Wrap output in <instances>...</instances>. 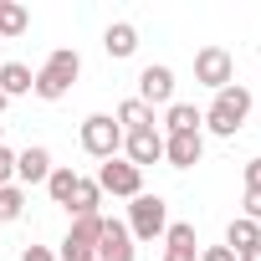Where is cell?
Returning <instances> with one entry per match:
<instances>
[{"mask_svg":"<svg viewBox=\"0 0 261 261\" xmlns=\"http://www.w3.org/2000/svg\"><path fill=\"white\" fill-rule=\"evenodd\" d=\"M77 77H82V57H77V46H57V51L36 67L31 92H36L41 102H62V97L77 87Z\"/></svg>","mask_w":261,"mask_h":261,"instance_id":"obj_1","label":"cell"},{"mask_svg":"<svg viewBox=\"0 0 261 261\" xmlns=\"http://www.w3.org/2000/svg\"><path fill=\"white\" fill-rule=\"evenodd\" d=\"M246 118H251V87L246 82L220 87L210 97V108H205V128H210L215 139H236L241 128H246Z\"/></svg>","mask_w":261,"mask_h":261,"instance_id":"obj_2","label":"cell"},{"mask_svg":"<svg viewBox=\"0 0 261 261\" xmlns=\"http://www.w3.org/2000/svg\"><path fill=\"white\" fill-rule=\"evenodd\" d=\"M128 236H134V246L139 241H164V230H169V200L164 195H134L128 200Z\"/></svg>","mask_w":261,"mask_h":261,"instance_id":"obj_3","label":"cell"},{"mask_svg":"<svg viewBox=\"0 0 261 261\" xmlns=\"http://www.w3.org/2000/svg\"><path fill=\"white\" fill-rule=\"evenodd\" d=\"M77 144H82V154H92V159H118L123 128H118L113 113H87L82 128H77Z\"/></svg>","mask_w":261,"mask_h":261,"instance_id":"obj_4","label":"cell"},{"mask_svg":"<svg viewBox=\"0 0 261 261\" xmlns=\"http://www.w3.org/2000/svg\"><path fill=\"white\" fill-rule=\"evenodd\" d=\"M97 236H102V215H77L57 246V261H97Z\"/></svg>","mask_w":261,"mask_h":261,"instance_id":"obj_5","label":"cell"},{"mask_svg":"<svg viewBox=\"0 0 261 261\" xmlns=\"http://www.w3.org/2000/svg\"><path fill=\"white\" fill-rule=\"evenodd\" d=\"M195 82L210 87V92L230 87V82H236V57H230L225 46H200V51H195Z\"/></svg>","mask_w":261,"mask_h":261,"instance_id":"obj_6","label":"cell"},{"mask_svg":"<svg viewBox=\"0 0 261 261\" xmlns=\"http://www.w3.org/2000/svg\"><path fill=\"white\" fill-rule=\"evenodd\" d=\"M97 190L113 195V200H134V195H144V169H134L128 159H102Z\"/></svg>","mask_w":261,"mask_h":261,"instance_id":"obj_7","label":"cell"},{"mask_svg":"<svg viewBox=\"0 0 261 261\" xmlns=\"http://www.w3.org/2000/svg\"><path fill=\"white\" fill-rule=\"evenodd\" d=\"M139 102H144V108H169V102H174V67L149 62V67L139 72Z\"/></svg>","mask_w":261,"mask_h":261,"instance_id":"obj_8","label":"cell"},{"mask_svg":"<svg viewBox=\"0 0 261 261\" xmlns=\"http://www.w3.org/2000/svg\"><path fill=\"white\" fill-rule=\"evenodd\" d=\"M123 159L134 164V169L164 164V134H159V128H139V134H123Z\"/></svg>","mask_w":261,"mask_h":261,"instance_id":"obj_9","label":"cell"},{"mask_svg":"<svg viewBox=\"0 0 261 261\" xmlns=\"http://www.w3.org/2000/svg\"><path fill=\"white\" fill-rule=\"evenodd\" d=\"M97 261H139V246H134V236H128V225H123V220H108V215H102Z\"/></svg>","mask_w":261,"mask_h":261,"instance_id":"obj_10","label":"cell"},{"mask_svg":"<svg viewBox=\"0 0 261 261\" xmlns=\"http://www.w3.org/2000/svg\"><path fill=\"white\" fill-rule=\"evenodd\" d=\"M205 159V134H164V164L169 169H195Z\"/></svg>","mask_w":261,"mask_h":261,"instance_id":"obj_11","label":"cell"},{"mask_svg":"<svg viewBox=\"0 0 261 261\" xmlns=\"http://www.w3.org/2000/svg\"><path fill=\"white\" fill-rule=\"evenodd\" d=\"M46 174H51V149H46V144H31V149L16 154V185H21V190L46 185Z\"/></svg>","mask_w":261,"mask_h":261,"instance_id":"obj_12","label":"cell"},{"mask_svg":"<svg viewBox=\"0 0 261 261\" xmlns=\"http://www.w3.org/2000/svg\"><path fill=\"white\" fill-rule=\"evenodd\" d=\"M200 128H205V108L174 97V102L164 108V128H159V134H200Z\"/></svg>","mask_w":261,"mask_h":261,"instance_id":"obj_13","label":"cell"},{"mask_svg":"<svg viewBox=\"0 0 261 261\" xmlns=\"http://www.w3.org/2000/svg\"><path fill=\"white\" fill-rule=\"evenodd\" d=\"M102 51H108L113 62H128V57L139 51V26H134V21H113V26L102 31Z\"/></svg>","mask_w":261,"mask_h":261,"instance_id":"obj_14","label":"cell"},{"mask_svg":"<svg viewBox=\"0 0 261 261\" xmlns=\"http://www.w3.org/2000/svg\"><path fill=\"white\" fill-rule=\"evenodd\" d=\"M67 215H72V220H77V215H102V190H97V179L77 174V190H72V200H67Z\"/></svg>","mask_w":261,"mask_h":261,"instance_id":"obj_15","label":"cell"},{"mask_svg":"<svg viewBox=\"0 0 261 261\" xmlns=\"http://www.w3.org/2000/svg\"><path fill=\"white\" fill-rule=\"evenodd\" d=\"M118 128L123 134H139V128H159V118H154V108H144L139 97H128V102H118Z\"/></svg>","mask_w":261,"mask_h":261,"instance_id":"obj_16","label":"cell"},{"mask_svg":"<svg viewBox=\"0 0 261 261\" xmlns=\"http://www.w3.org/2000/svg\"><path fill=\"white\" fill-rule=\"evenodd\" d=\"M31 82H36V72L26 62H0V92H6V97H26Z\"/></svg>","mask_w":261,"mask_h":261,"instance_id":"obj_17","label":"cell"},{"mask_svg":"<svg viewBox=\"0 0 261 261\" xmlns=\"http://www.w3.org/2000/svg\"><path fill=\"white\" fill-rule=\"evenodd\" d=\"M26 26H31V11L21 6V0H0V41L26 36Z\"/></svg>","mask_w":261,"mask_h":261,"instance_id":"obj_18","label":"cell"},{"mask_svg":"<svg viewBox=\"0 0 261 261\" xmlns=\"http://www.w3.org/2000/svg\"><path fill=\"white\" fill-rule=\"evenodd\" d=\"M220 246H230V251L241 256V251L261 246V225H256V220H246V215H236V220L225 225V241H220Z\"/></svg>","mask_w":261,"mask_h":261,"instance_id":"obj_19","label":"cell"},{"mask_svg":"<svg viewBox=\"0 0 261 261\" xmlns=\"http://www.w3.org/2000/svg\"><path fill=\"white\" fill-rule=\"evenodd\" d=\"M72 190H77V169H72V164H51V174H46V195H51V205L67 210Z\"/></svg>","mask_w":261,"mask_h":261,"instance_id":"obj_20","label":"cell"},{"mask_svg":"<svg viewBox=\"0 0 261 261\" xmlns=\"http://www.w3.org/2000/svg\"><path fill=\"white\" fill-rule=\"evenodd\" d=\"M26 215V190L21 185H0V225H11Z\"/></svg>","mask_w":261,"mask_h":261,"instance_id":"obj_21","label":"cell"},{"mask_svg":"<svg viewBox=\"0 0 261 261\" xmlns=\"http://www.w3.org/2000/svg\"><path fill=\"white\" fill-rule=\"evenodd\" d=\"M164 246H185V251H200V236H195V225H190V220H169V230H164Z\"/></svg>","mask_w":261,"mask_h":261,"instance_id":"obj_22","label":"cell"},{"mask_svg":"<svg viewBox=\"0 0 261 261\" xmlns=\"http://www.w3.org/2000/svg\"><path fill=\"white\" fill-rule=\"evenodd\" d=\"M241 215L261 225V190H246V200H241Z\"/></svg>","mask_w":261,"mask_h":261,"instance_id":"obj_23","label":"cell"},{"mask_svg":"<svg viewBox=\"0 0 261 261\" xmlns=\"http://www.w3.org/2000/svg\"><path fill=\"white\" fill-rule=\"evenodd\" d=\"M21 261H57V251H51V246H26Z\"/></svg>","mask_w":261,"mask_h":261,"instance_id":"obj_24","label":"cell"},{"mask_svg":"<svg viewBox=\"0 0 261 261\" xmlns=\"http://www.w3.org/2000/svg\"><path fill=\"white\" fill-rule=\"evenodd\" d=\"M200 261H236V251H230V246H205Z\"/></svg>","mask_w":261,"mask_h":261,"instance_id":"obj_25","label":"cell"},{"mask_svg":"<svg viewBox=\"0 0 261 261\" xmlns=\"http://www.w3.org/2000/svg\"><path fill=\"white\" fill-rule=\"evenodd\" d=\"M164 261H200V251H185V246H164Z\"/></svg>","mask_w":261,"mask_h":261,"instance_id":"obj_26","label":"cell"},{"mask_svg":"<svg viewBox=\"0 0 261 261\" xmlns=\"http://www.w3.org/2000/svg\"><path fill=\"white\" fill-rule=\"evenodd\" d=\"M246 190H261V159L246 164Z\"/></svg>","mask_w":261,"mask_h":261,"instance_id":"obj_27","label":"cell"},{"mask_svg":"<svg viewBox=\"0 0 261 261\" xmlns=\"http://www.w3.org/2000/svg\"><path fill=\"white\" fill-rule=\"evenodd\" d=\"M236 261H261V246H251V251H241Z\"/></svg>","mask_w":261,"mask_h":261,"instance_id":"obj_28","label":"cell"},{"mask_svg":"<svg viewBox=\"0 0 261 261\" xmlns=\"http://www.w3.org/2000/svg\"><path fill=\"white\" fill-rule=\"evenodd\" d=\"M6 108H11V97H6V92H0V113H6Z\"/></svg>","mask_w":261,"mask_h":261,"instance_id":"obj_29","label":"cell"},{"mask_svg":"<svg viewBox=\"0 0 261 261\" xmlns=\"http://www.w3.org/2000/svg\"><path fill=\"white\" fill-rule=\"evenodd\" d=\"M0 139H6V123H0Z\"/></svg>","mask_w":261,"mask_h":261,"instance_id":"obj_30","label":"cell"}]
</instances>
